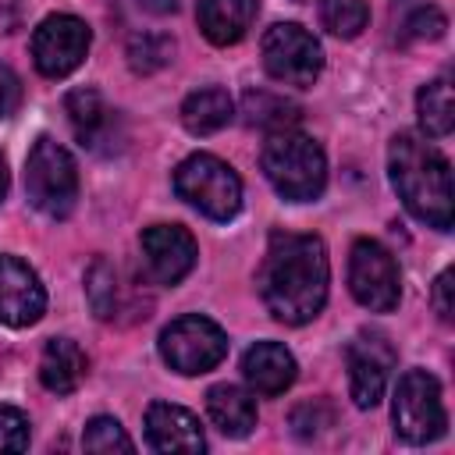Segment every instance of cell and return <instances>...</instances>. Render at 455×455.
<instances>
[{
  "mask_svg": "<svg viewBox=\"0 0 455 455\" xmlns=\"http://www.w3.org/2000/svg\"><path fill=\"white\" fill-rule=\"evenodd\" d=\"M259 14V0H199L196 21L213 46H235L245 39Z\"/></svg>",
  "mask_w": 455,
  "mask_h": 455,
  "instance_id": "2e32d148",
  "label": "cell"
},
{
  "mask_svg": "<svg viewBox=\"0 0 455 455\" xmlns=\"http://www.w3.org/2000/svg\"><path fill=\"white\" fill-rule=\"evenodd\" d=\"M28 448V419L11 409L0 405V451H25Z\"/></svg>",
  "mask_w": 455,
  "mask_h": 455,
  "instance_id": "83f0119b",
  "label": "cell"
},
{
  "mask_svg": "<svg viewBox=\"0 0 455 455\" xmlns=\"http://www.w3.org/2000/svg\"><path fill=\"white\" fill-rule=\"evenodd\" d=\"M387 174L402 199V206L423 220L427 228L448 231L455 220V199H451V167L444 153L427 142L423 135L402 132L391 139L387 149Z\"/></svg>",
  "mask_w": 455,
  "mask_h": 455,
  "instance_id": "7a4b0ae2",
  "label": "cell"
},
{
  "mask_svg": "<svg viewBox=\"0 0 455 455\" xmlns=\"http://www.w3.org/2000/svg\"><path fill=\"white\" fill-rule=\"evenodd\" d=\"M348 288L370 313H391L402 299V274L395 256L377 238H355L348 252Z\"/></svg>",
  "mask_w": 455,
  "mask_h": 455,
  "instance_id": "9c48e42d",
  "label": "cell"
},
{
  "mask_svg": "<svg viewBox=\"0 0 455 455\" xmlns=\"http://www.w3.org/2000/svg\"><path fill=\"white\" fill-rule=\"evenodd\" d=\"M327 245L316 235L274 231L267 242V256L259 267V299L274 320L288 327L309 323L327 302Z\"/></svg>",
  "mask_w": 455,
  "mask_h": 455,
  "instance_id": "6da1fadb",
  "label": "cell"
},
{
  "mask_svg": "<svg viewBox=\"0 0 455 455\" xmlns=\"http://www.w3.org/2000/svg\"><path fill=\"white\" fill-rule=\"evenodd\" d=\"M21 103V78L11 71V64L0 60V117H11Z\"/></svg>",
  "mask_w": 455,
  "mask_h": 455,
  "instance_id": "f1b7e54d",
  "label": "cell"
},
{
  "mask_svg": "<svg viewBox=\"0 0 455 455\" xmlns=\"http://www.w3.org/2000/svg\"><path fill=\"white\" fill-rule=\"evenodd\" d=\"M174 192L210 220H231L242 210L238 174L210 153H192L174 167Z\"/></svg>",
  "mask_w": 455,
  "mask_h": 455,
  "instance_id": "5b68a950",
  "label": "cell"
},
{
  "mask_svg": "<svg viewBox=\"0 0 455 455\" xmlns=\"http://www.w3.org/2000/svg\"><path fill=\"white\" fill-rule=\"evenodd\" d=\"M416 114H419V128L427 139H444L455 128V100H451V78L448 75H441L419 89Z\"/></svg>",
  "mask_w": 455,
  "mask_h": 455,
  "instance_id": "44dd1931",
  "label": "cell"
},
{
  "mask_svg": "<svg viewBox=\"0 0 455 455\" xmlns=\"http://www.w3.org/2000/svg\"><path fill=\"white\" fill-rule=\"evenodd\" d=\"M85 451H135V441L124 434V427L114 416H92L82 434Z\"/></svg>",
  "mask_w": 455,
  "mask_h": 455,
  "instance_id": "484cf974",
  "label": "cell"
},
{
  "mask_svg": "<svg viewBox=\"0 0 455 455\" xmlns=\"http://www.w3.org/2000/svg\"><path fill=\"white\" fill-rule=\"evenodd\" d=\"M146 270L156 284H178L196 267V238L181 224H149L139 238Z\"/></svg>",
  "mask_w": 455,
  "mask_h": 455,
  "instance_id": "7c38bea8",
  "label": "cell"
},
{
  "mask_svg": "<svg viewBox=\"0 0 455 455\" xmlns=\"http://www.w3.org/2000/svg\"><path fill=\"white\" fill-rule=\"evenodd\" d=\"M295 4H309V0H295Z\"/></svg>",
  "mask_w": 455,
  "mask_h": 455,
  "instance_id": "d6a6232c",
  "label": "cell"
},
{
  "mask_svg": "<svg viewBox=\"0 0 455 455\" xmlns=\"http://www.w3.org/2000/svg\"><path fill=\"white\" fill-rule=\"evenodd\" d=\"M64 110H68V121H71L82 146L100 149V142H110V132H114L117 117L96 89H71L68 100H64Z\"/></svg>",
  "mask_w": 455,
  "mask_h": 455,
  "instance_id": "ac0fdd59",
  "label": "cell"
},
{
  "mask_svg": "<svg viewBox=\"0 0 455 455\" xmlns=\"http://www.w3.org/2000/svg\"><path fill=\"white\" fill-rule=\"evenodd\" d=\"M85 299L100 320H110L117 309V274L103 256H96L85 270Z\"/></svg>",
  "mask_w": 455,
  "mask_h": 455,
  "instance_id": "603a6c76",
  "label": "cell"
},
{
  "mask_svg": "<svg viewBox=\"0 0 455 455\" xmlns=\"http://www.w3.org/2000/svg\"><path fill=\"white\" fill-rule=\"evenodd\" d=\"M259 53H263V68L274 82H284V85H313L323 71V50L316 43V36L295 21H277L263 32V43H259Z\"/></svg>",
  "mask_w": 455,
  "mask_h": 455,
  "instance_id": "ba28073f",
  "label": "cell"
},
{
  "mask_svg": "<svg viewBox=\"0 0 455 455\" xmlns=\"http://www.w3.org/2000/svg\"><path fill=\"white\" fill-rule=\"evenodd\" d=\"M206 416L224 437H245L259 419L256 398L238 384H213L206 391Z\"/></svg>",
  "mask_w": 455,
  "mask_h": 455,
  "instance_id": "e0dca14e",
  "label": "cell"
},
{
  "mask_svg": "<svg viewBox=\"0 0 455 455\" xmlns=\"http://www.w3.org/2000/svg\"><path fill=\"white\" fill-rule=\"evenodd\" d=\"M160 355L181 377L210 373L228 355V334L199 313L178 316L160 331Z\"/></svg>",
  "mask_w": 455,
  "mask_h": 455,
  "instance_id": "52a82bcc",
  "label": "cell"
},
{
  "mask_svg": "<svg viewBox=\"0 0 455 455\" xmlns=\"http://www.w3.org/2000/svg\"><path fill=\"white\" fill-rule=\"evenodd\" d=\"M455 281V274L451 270H441L437 274V281H434V309H437V316L444 320V323H451V313H455V302H451V284Z\"/></svg>",
  "mask_w": 455,
  "mask_h": 455,
  "instance_id": "f546056e",
  "label": "cell"
},
{
  "mask_svg": "<svg viewBox=\"0 0 455 455\" xmlns=\"http://www.w3.org/2000/svg\"><path fill=\"white\" fill-rule=\"evenodd\" d=\"M92 32L75 14H46L32 32V60L43 78H68L89 53Z\"/></svg>",
  "mask_w": 455,
  "mask_h": 455,
  "instance_id": "30bf717a",
  "label": "cell"
},
{
  "mask_svg": "<svg viewBox=\"0 0 455 455\" xmlns=\"http://www.w3.org/2000/svg\"><path fill=\"white\" fill-rule=\"evenodd\" d=\"M395 434L409 444H430L448 430V412L441 402V384L427 370H405L395 387Z\"/></svg>",
  "mask_w": 455,
  "mask_h": 455,
  "instance_id": "8992f818",
  "label": "cell"
},
{
  "mask_svg": "<svg viewBox=\"0 0 455 455\" xmlns=\"http://www.w3.org/2000/svg\"><path fill=\"white\" fill-rule=\"evenodd\" d=\"M146 11H153V14H171L174 7H178V0H139Z\"/></svg>",
  "mask_w": 455,
  "mask_h": 455,
  "instance_id": "4dcf8cb0",
  "label": "cell"
},
{
  "mask_svg": "<svg viewBox=\"0 0 455 455\" xmlns=\"http://www.w3.org/2000/svg\"><path fill=\"white\" fill-rule=\"evenodd\" d=\"M89 373V359L85 352L71 341V338H50L39 359V380L46 391L53 395H71Z\"/></svg>",
  "mask_w": 455,
  "mask_h": 455,
  "instance_id": "d6986e66",
  "label": "cell"
},
{
  "mask_svg": "<svg viewBox=\"0 0 455 455\" xmlns=\"http://www.w3.org/2000/svg\"><path fill=\"white\" fill-rule=\"evenodd\" d=\"M295 355L281 345V341H256L245 355H242V377L245 384L263 395V398H274V395H284L291 384H295Z\"/></svg>",
  "mask_w": 455,
  "mask_h": 455,
  "instance_id": "5bb4252c",
  "label": "cell"
},
{
  "mask_svg": "<svg viewBox=\"0 0 455 455\" xmlns=\"http://www.w3.org/2000/svg\"><path fill=\"white\" fill-rule=\"evenodd\" d=\"M231 117H235V100H231V92L220 89V85H203V89L188 92L185 103H181V124H185L192 135H213V132H220Z\"/></svg>",
  "mask_w": 455,
  "mask_h": 455,
  "instance_id": "ffe728a7",
  "label": "cell"
},
{
  "mask_svg": "<svg viewBox=\"0 0 455 455\" xmlns=\"http://www.w3.org/2000/svg\"><path fill=\"white\" fill-rule=\"evenodd\" d=\"M320 21H323L327 32H334L341 39H352L366 28L370 7H366V0H323L320 4Z\"/></svg>",
  "mask_w": 455,
  "mask_h": 455,
  "instance_id": "d4e9b609",
  "label": "cell"
},
{
  "mask_svg": "<svg viewBox=\"0 0 455 455\" xmlns=\"http://www.w3.org/2000/svg\"><path fill=\"white\" fill-rule=\"evenodd\" d=\"M146 437L156 451H206L199 419L171 402H153L146 409Z\"/></svg>",
  "mask_w": 455,
  "mask_h": 455,
  "instance_id": "9a60e30c",
  "label": "cell"
},
{
  "mask_svg": "<svg viewBox=\"0 0 455 455\" xmlns=\"http://www.w3.org/2000/svg\"><path fill=\"white\" fill-rule=\"evenodd\" d=\"M398 355L395 345L380 331H359L348 348H345V366H348V395L359 409H373L384 398V387L391 380Z\"/></svg>",
  "mask_w": 455,
  "mask_h": 455,
  "instance_id": "8fae6325",
  "label": "cell"
},
{
  "mask_svg": "<svg viewBox=\"0 0 455 455\" xmlns=\"http://www.w3.org/2000/svg\"><path fill=\"white\" fill-rule=\"evenodd\" d=\"M174 53V39L171 36H160V32H135L128 39V64L132 71L139 75H153L160 71Z\"/></svg>",
  "mask_w": 455,
  "mask_h": 455,
  "instance_id": "cb8c5ba5",
  "label": "cell"
},
{
  "mask_svg": "<svg viewBox=\"0 0 455 455\" xmlns=\"http://www.w3.org/2000/svg\"><path fill=\"white\" fill-rule=\"evenodd\" d=\"M25 196L28 203L60 220L75 210V199H78V167H75V156L50 135H39L36 146L28 149V160H25Z\"/></svg>",
  "mask_w": 455,
  "mask_h": 455,
  "instance_id": "277c9868",
  "label": "cell"
},
{
  "mask_svg": "<svg viewBox=\"0 0 455 455\" xmlns=\"http://www.w3.org/2000/svg\"><path fill=\"white\" fill-rule=\"evenodd\" d=\"M43 313H46V288L39 274L18 256H0V323L32 327Z\"/></svg>",
  "mask_w": 455,
  "mask_h": 455,
  "instance_id": "4fadbf2b",
  "label": "cell"
},
{
  "mask_svg": "<svg viewBox=\"0 0 455 455\" xmlns=\"http://www.w3.org/2000/svg\"><path fill=\"white\" fill-rule=\"evenodd\" d=\"M444 28H448V21H444V14H441L434 4L416 7V11L402 21V36H405V39H441Z\"/></svg>",
  "mask_w": 455,
  "mask_h": 455,
  "instance_id": "4316f807",
  "label": "cell"
},
{
  "mask_svg": "<svg viewBox=\"0 0 455 455\" xmlns=\"http://www.w3.org/2000/svg\"><path fill=\"white\" fill-rule=\"evenodd\" d=\"M259 164L274 192L288 203H313L327 185V156L320 142L295 128L270 132Z\"/></svg>",
  "mask_w": 455,
  "mask_h": 455,
  "instance_id": "3957f363",
  "label": "cell"
},
{
  "mask_svg": "<svg viewBox=\"0 0 455 455\" xmlns=\"http://www.w3.org/2000/svg\"><path fill=\"white\" fill-rule=\"evenodd\" d=\"M7 185H11V174H7V160L0 156V199L7 196Z\"/></svg>",
  "mask_w": 455,
  "mask_h": 455,
  "instance_id": "1f68e13d",
  "label": "cell"
},
{
  "mask_svg": "<svg viewBox=\"0 0 455 455\" xmlns=\"http://www.w3.org/2000/svg\"><path fill=\"white\" fill-rule=\"evenodd\" d=\"M245 121L263 128V132H281V128H295L299 121V107L281 100V96H270V92H245V107H242Z\"/></svg>",
  "mask_w": 455,
  "mask_h": 455,
  "instance_id": "7402d4cb",
  "label": "cell"
}]
</instances>
